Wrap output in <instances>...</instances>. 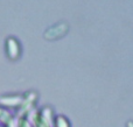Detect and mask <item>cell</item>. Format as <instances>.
I'll list each match as a JSON object with an SVG mask.
<instances>
[{"label":"cell","instance_id":"obj_1","mask_svg":"<svg viewBox=\"0 0 133 127\" xmlns=\"http://www.w3.org/2000/svg\"><path fill=\"white\" fill-rule=\"evenodd\" d=\"M5 53L11 61L19 60L21 55V46L15 37H7L5 41Z\"/></svg>","mask_w":133,"mask_h":127},{"label":"cell","instance_id":"obj_2","mask_svg":"<svg viewBox=\"0 0 133 127\" xmlns=\"http://www.w3.org/2000/svg\"><path fill=\"white\" fill-rule=\"evenodd\" d=\"M23 102V96L20 95H5L0 97V106L4 109L20 107Z\"/></svg>","mask_w":133,"mask_h":127},{"label":"cell","instance_id":"obj_3","mask_svg":"<svg viewBox=\"0 0 133 127\" xmlns=\"http://www.w3.org/2000/svg\"><path fill=\"white\" fill-rule=\"evenodd\" d=\"M56 127H68L65 119L63 117H57V119H56Z\"/></svg>","mask_w":133,"mask_h":127},{"label":"cell","instance_id":"obj_4","mask_svg":"<svg viewBox=\"0 0 133 127\" xmlns=\"http://www.w3.org/2000/svg\"><path fill=\"white\" fill-rule=\"evenodd\" d=\"M18 127H32V126H30V124L28 123V120L25 118V117H21L20 120H19Z\"/></svg>","mask_w":133,"mask_h":127}]
</instances>
